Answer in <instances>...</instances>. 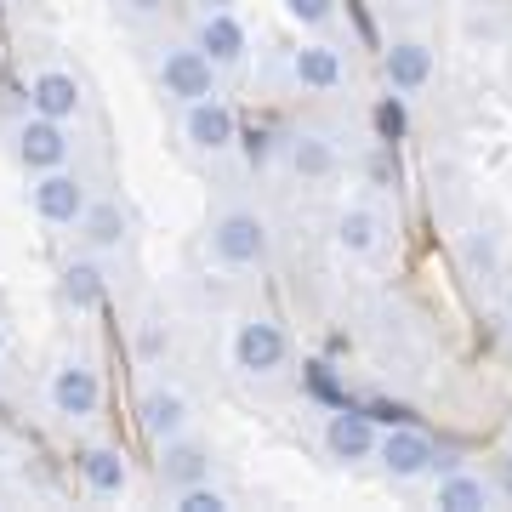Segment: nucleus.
Masks as SVG:
<instances>
[{"mask_svg": "<svg viewBox=\"0 0 512 512\" xmlns=\"http://www.w3.org/2000/svg\"><path fill=\"white\" fill-rule=\"evenodd\" d=\"M211 256L222 268H251L268 256V222L256 211H228V217L211 228Z\"/></svg>", "mask_w": 512, "mask_h": 512, "instance_id": "f257e3e1", "label": "nucleus"}, {"mask_svg": "<svg viewBox=\"0 0 512 512\" xmlns=\"http://www.w3.org/2000/svg\"><path fill=\"white\" fill-rule=\"evenodd\" d=\"M234 365L251 370V376H274L279 365H285V330L274 325V319H239L234 330Z\"/></svg>", "mask_w": 512, "mask_h": 512, "instance_id": "f03ea898", "label": "nucleus"}, {"mask_svg": "<svg viewBox=\"0 0 512 512\" xmlns=\"http://www.w3.org/2000/svg\"><path fill=\"white\" fill-rule=\"evenodd\" d=\"M211 57L200 52V46H171L165 52V63H160V86H165V97H177V103H200V97H217L211 92Z\"/></svg>", "mask_w": 512, "mask_h": 512, "instance_id": "7ed1b4c3", "label": "nucleus"}, {"mask_svg": "<svg viewBox=\"0 0 512 512\" xmlns=\"http://www.w3.org/2000/svg\"><path fill=\"white\" fill-rule=\"evenodd\" d=\"M86 183L74 177V171H40V183H35V211H40V222H57V228H69V222H80L86 217Z\"/></svg>", "mask_w": 512, "mask_h": 512, "instance_id": "20e7f679", "label": "nucleus"}, {"mask_svg": "<svg viewBox=\"0 0 512 512\" xmlns=\"http://www.w3.org/2000/svg\"><path fill=\"white\" fill-rule=\"evenodd\" d=\"M103 404V382H97V370L86 365V359H74V365H63L52 376V410L69 421H86Z\"/></svg>", "mask_w": 512, "mask_h": 512, "instance_id": "39448f33", "label": "nucleus"}, {"mask_svg": "<svg viewBox=\"0 0 512 512\" xmlns=\"http://www.w3.org/2000/svg\"><path fill=\"white\" fill-rule=\"evenodd\" d=\"M376 456H382V467L393 478H421L439 461V450H433V439L416 433V427H393L387 439H376Z\"/></svg>", "mask_w": 512, "mask_h": 512, "instance_id": "423d86ee", "label": "nucleus"}, {"mask_svg": "<svg viewBox=\"0 0 512 512\" xmlns=\"http://www.w3.org/2000/svg\"><path fill=\"white\" fill-rule=\"evenodd\" d=\"M18 154H23L29 171H57V165L69 160V131H63V120L35 114V120L18 131Z\"/></svg>", "mask_w": 512, "mask_h": 512, "instance_id": "0eeeda50", "label": "nucleus"}, {"mask_svg": "<svg viewBox=\"0 0 512 512\" xmlns=\"http://www.w3.org/2000/svg\"><path fill=\"white\" fill-rule=\"evenodd\" d=\"M137 416H143V433L154 444H171V439H183V433H188V399H183V393H171V387L143 393Z\"/></svg>", "mask_w": 512, "mask_h": 512, "instance_id": "6e6552de", "label": "nucleus"}, {"mask_svg": "<svg viewBox=\"0 0 512 512\" xmlns=\"http://www.w3.org/2000/svg\"><path fill=\"white\" fill-rule=\"evenodd\" d=\"M29 103H35V114H46V120H63L69 126L74 114H80V80L63 69H40L35 80H29Z\"/></svg>", "mask_w": 512, "mask_h": 512, "instance_id": "1a4fd4ad", "label": "nucleus"}, {"mask_svg": "<svg viewBox=\"0 0 512 512\" xmlns=\"http://www.w3.org/2000/svg\"><path fill=\"white\" fill-rule=\"evenodd\" d=\"M183 131H188V143L200 148V154H217V148L234 143V114L222 109L217 97H200V103H188Z\"/></svg>", "mask_w": 512, "mask_h": 512, "instance_id": "9d476101", "label": "nucleus"}, {"mask_svg": "<svg viewBox=\"0 0 512 512\" xmlns=\"http://www.w3.org/2000/svg\"><path fill=\"white\" fill-rule=\"evenodd\" d=\"M325 444H330L336 461H365V456H376V427H370V416H359V410H342V416H330Z\"/></svg>", "mask_w": 512, "mask_h": 512, "instance_id": "9b49d317", "label": "nucleus"}, {"mask_svg": "<svg viewBox=\"0 0 512 512\" xmlns=\"http://www.w3.org/2000/svg\"><path fill=\"white\" fill-rule=\"evenodd\" d=\"M80 478H86V490H92V495H103V501H114V495H126V484H131L126 456H120V450H103V444L80 456Z\"/></svg>", "mask_w": 512, "mask_h": 512, "instance_id": "f8f14e48", "label": "nucleus"}, {"mask_svg": "<svg viewBox=\"0 0 512 512\" xmlns=\"http://www.w3.org/2000/svg\"><path fill=\"white\" fill-rule=\"evenodd\" d=\"M200 52L211 57V63H239V57H245V29H239L234 12H211V18L200 23Z\"/></svg>", "mask_w": 512, "mask_h": 512, "instance_id": "ddd939ff", "label": "nucleus"}, {"mask_svg": "<svg viewBox=\"0 0 512 512\" xmlns=\"http://www.w3.org/2000/svg\"><path fill=\"white\" fill-rule=\"evenodd\" d=\"M387 80H393V92H421L427 80H433V52L416 46V40H404L387 52Z\"/></svg>", "mask_w": 512, "mask_h": 512, "instance_id": "4468645a", "label": "nucleus"}, {"mask_svg": "<svg viewBox=\"0 0 512 512\" xmlns=\"http://www.w3.org/2000/svg\"><path fill=\"white\" fill-rule=\"evenodd\" d=\"M291 74L302 86H313V92H330V86L342 80V52H336V46H302V52L291 57Z\"/></svg>", "mask_w": 512, "mask_h": 512, "instance_id": "2eb2a0df", "label": "nucleus"}, {"mask_svg": "<svg viewBox=\"0 0 512 512\" xmlns=\"http://www.w3.org/2000/svg\"><path fill=\"white\" fill-rule=\"evenodd\" d=\"M80 228H86V239H92L97 251H114L120 239H126V217H120V205H86V217H80Z\"/></svg>", "mask_w": 512, "mask_h": 512, "instance_id": "dca6fc26", "label": "nucleus"}, {"mask_svg": "<svg viewBox=\"0 0 512 512\" xmlns=\"http://www.w3.org/2000/svg\"><path fill=\"white\" fill-rule=\"evenodd\" d=\"M439 507H450V512H484V507H490V484H484V478H467V473L444 478V484H439Z\"/></svg>", "mask_w": 512, "mask_h": 512, "instance_id": "f3484780", "label": "nucleus"}, {"mask_svg": "<svg viewBox=\"0 0 512 512\" xmlns=\"http://www.w3.org/2000/svg\"><path fill=\"white\" fill-rule=\"evenodd\" d=\"M336 239H342V251H353V256H370L376 251V217L370 211H342V222H336Z\"/></svg>", "mask_w": 512, "mask_h": 512, "instance_id": "a211bd4d", "label": "nucleus"}, {"mask_svg": "<svg viewBox=\"0 0 512 512\" xmlns=\"http://www.w3.org/2000/svg\"><path fill=\"white\" fill-rule=\"evenodd\" d=\"M291 165L302 171V177H330V171H336V148H330L325 137H296Z\"/></svg>", "mask_w": 512, "mask_h": 512, "instance_id": "6ab92c4d", "label": "nucleus"}, {"mask_svg": "<svg viewBox=\"0 0 512 512\" xmlns=\"http://www.w3.org/2000/svg\"><path fill=\"white\" fill-rule=\"evenodd\" d=\"M97 296H103V274H97L92 262H74L69 274H63V302L69 308H97Z\"/></svg>", "mask_w": 512, "mask_h": 512, "instance_id": "aec40b11", "label": "nucleus"}, {"mask_svg": "<svg viewBox=\"0 0 512 512\" xmlns=\"http://www.w3.org/2000/svg\"><path fill=\"white\" fill-rule=\"evenodd\" d=\"M160 450H165L160 473H165V478H177L183 490L205 478V456H200V450H188V444H177V439H171V444H160Z\"/></svg>", "mask_w": 512, "mask_h": 512, "instance_id": "412c9836", "label": "nucleus"}, {"mask_svg": "<svg viewBox=\"0 0 512 512\" xmlns=\"http://www.w3.org/2000/svg\"><path fill=\"white\" fill-rule=\"evenodd\" d=\"M177 512H228V501H222L217 490H205V484H188V490L177 495Z\"/></svg>", "mask_w": 512, "mask_h": 512, "instance_id": "4be33fe9", "label": "nucleus"}, {"mask_svg": "<svg viewBox=\"0 0 512 512\" xmlns=\"http://www.w3.org/2000/svg\"><path fill=\"white\" fill-rule=\"evenodd\" d=\"M285 12H291L296 23L319 29V23H330V0H285Z\"/></svg>", "mask_w": 512, "mask_h": 512, "instance_id": "5701e85b", "label": "nucleus"}, {"mask_svg": "<svg viewBox=\"0 0 512 512\" xmlns=\"http://www.w3.org/2000/svg\"><path fill=\"white\" fill-rule=\"evenodd\" d=\"M376 126H382L387 137H399V131H404V109H399V103H382V109H376Z\"/></svg>", "mask_w": 512, "mask_h": 512, "instance_id": "b1692460", "label": "nucleus"}, {"mask_svg": "<svg viewBox=\"0 0 512 512\" xmlns=\"http://www.w3.org/2000/svg\"><path fill=\"white\" fill-rule=\"evenodd\" d=\"M205 6H211V0H205Z\"/></svg>", "mask_w": 512, "mask_h": 512, "instance_id": "393cba45", "label": "nucleus"}]
</instances>
